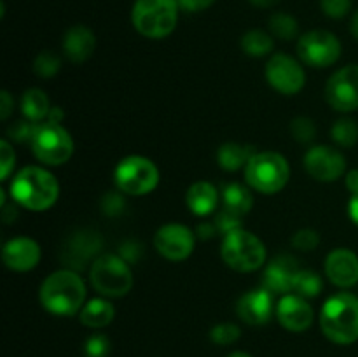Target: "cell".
I'll list each match as a JSON object with an SVG mask.
<instances>
[{"instance_id":"18","label":"cell","mask_w":358,"mask_h":357,"mask_svg":"<svg viewBox=\"0 0 358 357\" xmlns=\"http://www.w3.org/2000/svg\"><path fill=\"white\" fill-rule=\"evenodd\" d=\"M238 317L250 326H262L271 318L273 293L266 287L245 293L236 304Z\"/></svg>"},{"instance_id":"30","label":"cell","mask_w":358,"mask_h":357,"mask_svg":"<svg viewBox=\"0 0 358 357\" xmlns=\"http://www.w3.org/2000/svg\"><path fill=\"white\" fill-rule=\"evenodd\" d=\"M331 136L336 144L343 147L355 146L358 140V125L353 119L343 118L336 121L331 128Z\"/></svg>"},{"instance_id":"34","label":"cell","mask_w":358,"mask_h":357,"mask_svg":"<svg viewBox=\"0 0 358 357\" xmlns=\"http://www.w3.org/2000/svg\"><path fill=\"white\" fill-rule=\"evenodd\" d=\"M320 244V237L315 230H310V227H304V230H299L292 237V245L297 248V251L303 252H311L318 247Z\"/></svg>"},{"instance_id":"5","label":"cell","mask_w":358,"mask_h":357,"mask_svg":"<svg viewBox=\"0 0 358 357\" xmlns=\"http://www.w3.org/2000/svg\"><path fill=\"white\" fill-rule=\"evenodd\" d=\"M245 178H247V184L255 191L275 195L282 191L289 182V161L275 150L255 153L245 167Z\"/></svg>"},{"instance_id":"28","label":"cell","mask_w":358,"mask_h":357,"mask_svg":"<svg viewBox=\"0 0 358 357\" xmlns=\"http://www.w3.org/2000/svg\"><path fill=\"white\" fill-rule=\"evenodd\" d=\"M324 289V280L313 270H299L294 282V294L303 298H315Z\"/></svg>"},{"instance_id":"11","label":"cell","mask_w":358,"mask_h":357,"mask_svg":"<svg viewBox=\"0 0 358 357\" xmlns=\"http://www.w3.org/2000/svg\"><path fill=\"white\" fill-rule=\"evenodd\" d=\"M266 79L273 90L292 97L297 94L306 84V74L301 63L285 52H276L266 65Z\"/></svg>"},{"instance_id":"22","label":"cell","mask_w":358,"mask_h":357,"mask_svg":"<svg viewBox=\"0 0 358 357\" xmlns=\"http://www.w3.org/2000/svg\"><path fill=\"white\" fill-rule=\"evenodd\" d=\"M185 202H187L189 210L194 216L205 217L212 214L217 209V205H219V191L210 182L198 181L187 189Z\"/></svg>"},{"instance_id":"19","label":"cell","mask_w":358,"mask_h":357,"mask_svg":"<svg viewBox=\"0 0 358 357\" xmlns=\"http://www.w3.org/2000/svg\"><path fill=\"white\" fill-rule=\"evenodd\" d=\"M297 273H299V266L296 259L290 255H278L266 266L262 284L271 293L290 294V290H294Z\"/></svg>"},{"instance_id":"12","label":"cell","mask_w":358,"mask_h":357,"mask_svg":"<svg viewBox=\"0 0 358 357\" xmlns=\"http://www.w3.org/2000/svg\"><path fill=\"white\" fill-rule=\"evenodd\" d=\"M325 100L339 112L358 108V65H346L332 74L325 86Z\"/></svg>"},{"instance_id":"29","label":"cell","mask_w":358,"mask_h":357,"mask_svg":"<svg viewBox=\"0 0 358 357\" xmlns=\"http://www.w3.org/2000/svg\"><path fill=\"white\" fill-rule=\"evenodd\" d=\"M269 30L282 41H292L299 31V24L294 16L287 13H276L269 18Z\"/></svg>"},{"instance_id":"41","label":"cell","mask_w":358,"mask_h":357,"mask_svg":"<svg viewBox=\"0 0 358 357\" xmlns=\"http://www.w3.org/2000/svg\"><path fill=\"white\" fill-rule=\"evenodd\" d=\"M140 254H142V247L138 244H135V241H126V244H122L121 252H119V255L122 259H126L128 262L136 261Z\"/></svg>"},{"instance_id":"36","label":"cell","mask_w":358,"mask_h":357,"mask_svg":"<svg viewBox=\"0 0 358 357\" xmlns=\"http://www.w3.org/2000/svg\"><path fill=\"white\" fill-rule=\"evenodd\" d=\"M108 350H110V343H108L107 336L94 335L84 345V354L86 357H107Z\"/></svg>"},{"instance_id":"43","label":"cell","mask_w":358,"mask_h":357,"mask_svg":"<svg viewBox=\"0 0 358 357\" xmlns=\"http://www.w3.org/2000/svg\"><path fill=\"white\" fill-rule=\"evenodd\" d=\"M345 184H346V189H348L352 195H357L358 192V170H350L348 174H346L345 177Z\"/></svg>"},{"instance_id":"31","label":"cell","mask_w":358,"mask_h":357,"mask_svg":"<svg viewBox=\"0 0 358 357\" xmlns=\"http://www.w3.org/2000/svg\"><path fill=\"white\" fill-rule=\"evenodd\" d=\"M59 66H62V59H59V56H56L52 51H42L41 55L35 58L34 72L37 74L38 77L49 79V77L56 76V74L59 72Z\"/></svg>"},{"instance_id":"15","label":"cell","mask_w":358,"mask_h":357,"mask_svg":"<svg viewBox=\"0 0 358 357\" xmlns=\"http://www.w3.org/2000/svg\"><path fill=\"white\" fill-rule=\"evenodd\" d=\"M276 317L287 331L303 332L313 322V308L308 304L306 298L297 294H283L276 304Z\"/></svg>"},{"instance_id":"35","label":"cell","mask_w":358,"mask_h":357,"mask_svg":"<svg viewBox=\"0 0 358 357\" xmlns=\"http://www.w3.org/2000/svg\"><path fill=\"white\" fill-rule=\"evenodd\" d=\"M322 10L332 20H341L352 9V0H320Z\"/></svg>"},{"instance_id":"47","label":"cell","mask_w":358,"mask_h":357,"mask_svg":"<svg viewBox=\"0 0 358 357\" xmlns=\"http://www.w3.org/2000/svg\"><path fill=\"white\" fill-rule=\"evenodd\" d=\"M352 34H353V37L358 41V10L353 14V18H352Z\"/></svg>"},{"instance_id":"23","label":"cell","mask_w":358,"mask_h":357,"mask_svg":"<svg viewBox=\"0 0 358 357\" xmlns=\"http://www.w3.org/2000/svg\"><path fill=\"white\" fill-rule=\"evenodd\" d=\"M254 149L250 146L238 142H227L220 146L219 153H217V161H219L220 168L226 172H236L240 168L247 167L250 158L254 156Z\"/></svg>"},{"instance_id":"13","label":"cell","mask_w":358,"mask_h":357,"mask_svg":"<svg viewBox=\"0 0 358 357\" xmlns=\"http://www.w3.org/2000/svg\"><path fill=\"white\" fill-rule=\"evenodd\" d=\"M194 233L184 224H164L154 234V247L168 261H184L194 251Z\"/></svg>"},{"instance_id":"20","label":"cell","mask_w":358,"mask_h":357,"mask_svg":"<svg viewBox=\"0 0 358 357\" xmlns=\"http://www.w3.org/2000/svg\"><path fill=\"white\" fill-rule=\"evenodd\" d=\"M101 238L93 231H80L69 240V245L63 251V262L70 268H84L87 261L101 248Z\"/></svg>"},{"instance_id":"40","label":"cell","mask_w":358,"mask_h":357,"mask_svg":"<svg viewBox=\"0 0 358 357\" xmlns=\"http://www.w3.org/2000/svg\"><path fill=\"white\" fill-rule=\"evenodd\" d=\"M178 7L184 9L185 13H199L212 6L215 0H177Z\"/></svg>"},{"instance_id":"10","label":"cell","mask_w":358,"mask_h":357,"mask_svg":"<svg viewBox=\"0 0 358 357\" xmlns=\"http://www.w3.org/2000/svg\"><path fill=\"white\" fill-rule=\"evenodd\" d=\"M297 55L304 65L313 69H327L341 56V42L327 30H311L297 42Z\"/></svg>"},{"instance_id":"37","label":"cell","mask_w":358,"mask_h":357,"mask_svg":"<svg viewBox=\"0 0 358 357\" xmlns=\"http://www.w3.org/2000/svg\"><path fill=\"white\" fill-rule=\"evenodd\" d=\"M35 122L31 121H16L13 126H9V130H7V133H9V136L13 140H16V142H30L31 136H34V132H35Z\"/></svg>"},{"instance_id":"46","label":"cell","mask_w":358,"mask_h":357,"mask_svg":"<svg viewBox=\"0 0 358 357\" xmlns=\"http://www.w3.org/2000/svg\"><path fill=\"white\" fill-rule=\"evenodd\" d=\"M252 6L261 7V9H266V7H273L280 2V0H248Z\"/></svg>"},{"instance_id":"6","label":"cell","mask_w":358,"mask_h":357,"mask_svg":"<svg viewBox=\"0 0 358 357\" xmlns=\"http://www.w3.org/2000/svg\"><path fill=\"white\" fill-rule=\"evenodd\" d=\"M220 255L234 272H255L266 262V245L257 234L238 227L224 237Z\"/></svg>"},{"instance_id":"7","label":"cell","mask_w":358,"mask_h":357,"mask_svg":"<svg viewBox=\"0 0 358 357\" xmlns=\"http://www.w3.org/2000/svg\"><path fill=\"white\" fill-rule=\"evenodd\" d=\"M91 284L105 298H122L131 290L133 273L129 262L117 254H101L90 270Z\"/></svg>"},{"instance_id":"25","label":"cell","mask_w":358,"mask_h":357,"mask_svg":"<svg viewBox=\"0 0 358 357\" xmlns=\"http://www.w3.org/2000/svg\"><path fill=\"white\" fill-rule=\"evenodd\" d=\"M114 315H115V310L114 307H112V303H108L107 300H100V298H96V300H91L84 304L79 317L84 326L98 329L110 324V322L114 321Z\"/></svg>"},{"instance_id":"8","label":"cell","mask_w":358,"mask_h":357,"mask_svg":"<svg viewBox=\"0 0 358 357\" xmlns=\"http://www.w3.org/2000/svg\"><path fill=\"white\" fill-rule=\"evenodd\" d=\"M30 146L34 156L41 163L49 164V167L66 163L73 154L72 135L59 122L52 121L38 122L35 126Z\"/></svg>"},{"instance_id":"4","label":"cell","mask_w":358,"mask_h":357,"mask_svg":"<svg viewBox=\"0 0 358 357\" xmlns=\"http://www.w3.org/2000/svg\"><path fill=\"white\" fill-rule=\"evenodd\" d=\"M178 9L177 0H136L131 10L133 27L147 38H164L177 27Z\"/></svg>"},{"instance_id":"26","label":"cell","mask_w":358,"mask_h":357,"mask_svg":"<svg viewBox=\"0 0 358 357\" xmlns=\"http://www.w3.org/2000/svg\"><path fill=\"white\" fill-rule=\"evenodd\" d=\"M21 112H23L28 121L35 122V125L48 119L49 112H51L48 94L42 90H37V88L24 91L23 98H21Z\"/></svg>"},{"instance_id":"14","label":"cell","mask_w":358,"mask_h":357,"mask_svg":"<svg viewBox=\"0 0 358 357\" xmlns=\"http://www.w3.org/2000/svg\"><path fill=\"white\" fill-rule=\"evenodd\" d=\"M304 168L315 181L332 182L346 172V160L334 147L317 146L304 156Z\"/></svg>"},{"instance_id":"24","label":"cell","mask_w":358,"mask_h":357,"mask_svg":"<svg viewBox=\"0 0 358 357\" xmlns=\"http://www.w3.org/2000/svg\"><path fill=\"white\" fill-rule=\"evenodd\" d=\"M222 205L224 210H227V212L243 217L245 214L250 212L252 205H254V198H252V192L245 186L238 184V182H231V184L224 186L222 189Z\"/></svg>"},{"instance_id":"2","label":"cell","mask_w":358,"mask_h":357,"mask_svg":"<svg viewBox=\"0 0 358 357\" xmlns=\"http://www.w3.org/2000/svg\"><path fill=\"white\" fill-rule=\"evenodd\" d=\"M10 196L20 206L34 212L51 209L59 196V184L51 172L41 167H24L10 182Z\"/></svg>"},{"instance_id":"1","label":"cell","mask_w":358,"mask_h":357,"mask_svg":"<svg viewBox=\"0 0 358 357\" xmlns=\"http://www.w3.org/2000/svg\"><path fill=\"white\" fill-rule=\"evenodd\" d=\"M38 300L49 314L69 317L83 310L86 286L73 270H58L45 276L38 290Z\"/></svg>"},{"instance_id":"44","label":"cell","mask_w":358,"mask_h":357,"mask_svg":"<svg viewBox=\"0 0 358 357\" xmlns=\"http://www.w3.org/2000/svg\"><path fill=\"white\" fill-rule=\"evenodd\" d=\"M348 216H350V219H352L353 223H355L358 226V192H357V195H352V198H350Z\"/></svg>"},{"instance_id":"17","label":"cell","mask_w":358,"mask_h":357,"mask_svg":"<svg viewBox=\"0 0 358 357\" xmlns=\"http://www.w3.org/2000/svg\"><path fill=\"white\" fill-rule=\"evenodd\" d=\"M325 275L334 286L353 287L358 282V255L350 248H334L325 259Z\"/></svg>"},{"instance_id":"38","label":"cell","mask_w":358,"mask_h":357,"mask_svg":"<svg viewBox=\"0 0 358 357\" xmlns=\"http://www.w3.org/2000/svg\"><path fill=\"white\" fill-rule=\"evenodd\" d=\"M0 161H2V164H0V168H2V174L0 175H2V181H6V178L9 177L10 172H13L14 163H16L14 150L7 140H2V142H0Z\"/></svg>"},{"instance_id":"32","label":"cell","mask_w":358,"mask_h":357,"mask_svg":"<svg viewBox=\"0 0 358 357\" xmlns=\"http://www.w3.org/2000/svg\"><path fill=\"white\" fill-rule=\"evenodd\" d=\"M290 133H292V136L297 142L308 144L317 135V126H315V122L310 118L301 115V118L292 119V122H290Z\"/></svg>"},{"instance_id":"39","label":"cell","mask_w":358,"mask_h":357,"mask_svg":"<svg viewBox=\"0 0 358 357\" xmlns=\"http://www.w3.org/2000/svg\"><path fill=\"white\" fill-rule=\"evenodd\" d=\"M101 210L107 216H117L124 210V198L119 192H107L101 200Z\"/></svg>"},{"instance_id":"9","label":"cell","mask_w":358,"mask_h":357,"mask_svg":"<svg viewBox=\"0 0 358 357\" xmlns=\"http://www.w3.org/2000/svg\"><path fill=\"white\" fill-rule=\"evenodd\" d=\"M114 182L119 191L126 195H149L159 184V170L149 158L128 156L115 167Z\"/></svg>"},{"instance_id":"42","label":"cell","mask_w":358,"mask_h":357,"mask_svg":"<svg viewBox=\"0 0 358 357\" xmlns=\"http://www.w3.org/2000/svg\"><path fill=\"white\" fill-rule=\"evenodd\" d=\"M13 107H14V102H13V97L9 94V91H2V93H0V119L6 121V119L10 115V112H13Z\"/></svg>"},{"instance_id":"3","label":"cell","mask_w":358,"mask_h":357,"mask_svg":"<svg viewBox=\"0 0 358 357\" xmlns=\"http://www.w3.org/2000/svg\"><path fill=\"white\" fill-rule=\"evenodd\" d=\"M320 328L331 342L350 345L358 340V298L338 293L329 298L320 312Z\"/></svg>"},{"instance_id":"27","label":"cell","mask_w":358,"mask_h":357,"mask_svg":"<svg viewBox=\"0 0 358 357\" xmlns=\"http://www.w3.org/2000/svg\"><path fill=\"white\" fill-rule=\"evenodd\" d=\"M275 48V41L269 34L262 30H250L241 37V49L245 55L252 56V58H262V56L269 55Z\"/></svg>"},{"instance_id":"16","label":"cell","mask_w":358,"mask_h":357,"mask_svg":"<svg viewBox=\"0 0 358 357\" xmlns=\"http://www.w3.org/2000/svg\"><path fill=\"white\" fill-rule=\"evenodd\" d=\"M41 247L34 238L16 237L2 248V261L13 272H30L41 261Z\"/></svg>"},{"instance_id":"45","label":"cell","mask_w":358,"mask_h":357,"mask_svg":"<svg viewBox=\"0 0 358 357\" xmlns=\"http://www.w3.org/2000/svg\"><path fill=\"white\" fill-rule=\"evenodd\" d=\"M215 231H219V230H217V226H215V224H210V223L201 224V226L198 227V234H199V237H201V238L213 237V233H215Z\"/></svg>"},{"instance_id":"33","label":"cell","mask_w":358,"mask_h":357,"mask_svg":"<svg viewBox=\"0 0 358 357\" xmlns=\"http://www.w3.org/2000/svg\"><path fill=\"white\" fill-rule=\"evenodd\" d=\"M241 336L240 328L236 324H231V322H224V324H217L215 328L210 331V338L217 345H231V343L236 342Z\"/></svg>"},{"instance_id":"48","label":"cell","mask_w":358,"mask_h":357,"mask_svg":"<svg viewBox=\"0 0 358 357\" xmlns=\"http://www.w3.org/2000/svg\"><path fill=\"white\" fill-rule=\"evenodd\" d=\"M227 357H252V356H248V354H245V352H234Z\"/></svg>"},{"instance_id":"21","label":"cell","mask_w":358,"mask_h":357,"mask_svg":"<svg viewBox=\"0 0 358 357\" xmlns=\"http://www.w3.org/2000/svg\"><path fill=\"white\" fill-rule=\"evenodd\" d=\"M96 48V37L93 31L84 24H76L69 28L63 37V51L65 56L73 63H83L91 58Z\"/></svg>"}]
</instances>
